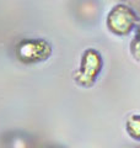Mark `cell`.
<instances>
[{
  "instance_id": "cell-4",
  "label": "cell",
  "mask_w": 140,
  "mask_h": 148,
  "mask_svg": "<svg viewBox=\"0 0 140 148\" xmlns=\"http://www.w3.org/2000/svg\"><path fill=\"white\" fill-rule=\"evenodd\" d=\"M127 131L135 140H140V115L130 116L127 122Z\"/></svg>"
},
{
  "instance_id": "cell-2",
  "label": "cell",
  "mask_w": 140,
  "mask_h": 148,
  "mask_svg": "<svg viewBox=\"0 0 140 148\" xmlns=\"http://www.w3.org/2000/svg\"><path fill=\"white\" fill-rule=\"evenodd\" d=\"M52 48L43 40H23L16 48L17 57L23 63H35L48 58Z\"/></svg>"
},
{
  "instance_id": "cell-1",
  "label": "cell",
  "mask_w": 140,
  "mask_h": 148,
  "mask_svg": "<svg viewBox=\"0 0 140 148\" xmlns=\"http://www.w3.org/2000/svg\"><path fill=\"white\" fill-rule=\"evenodd\" d=\"M135 22H137L135 12L127 5H122V4L112 9L107 17V25L109 30L119 36L128 35L134 29Z\"/></svg>"
},
{
  "instance_id": "cell-3",
  "label": "cell",
  "mask_w": 140,
  "mask_h": 148,
  "mask_svg": "<svg viewBox=\"0 0 140 148\" xmlns=\"http://www.w3.org/2000/svg\"><path fill=\"white\" fill-rule=\"evenodd\" d=\"M102 69V58L95 49H87L82 56L81 66L76 73V82L81 85H92Z\"/></svg>"
}]
</instances>
